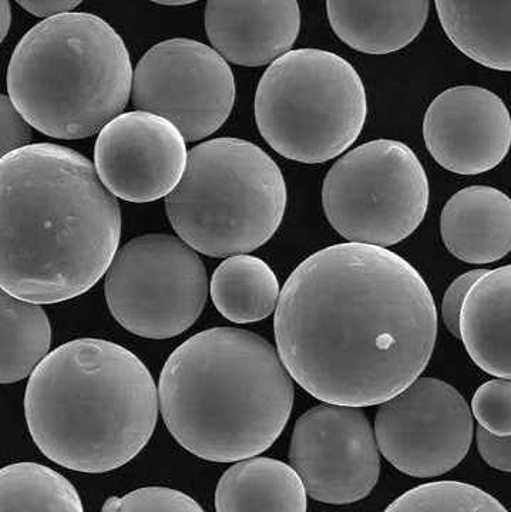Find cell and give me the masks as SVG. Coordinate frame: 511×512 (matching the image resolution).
Segmentation results:
<instances>
[{
  "instance_id": "obj_1",
  "label": "cell",
  "mask_w": 511,
  "mask_h": 512,
  "mask_svg": "<svg viewBox=\"0 0 511 512\" xmlns=\"http://www.w3.org/2000/svg\"><path fill=\"white\" fill-rule=\"evenodd\" d=\"M274 328L279 357L305 392L362 409L388 402L419 379L439 322L415 266L386 248L346 242L295 268Z\"/></svg>"
},
{
  "instance_id": "obj_2",
  "label": "cell",
  "mask_w": 511,
  "mask_h": 512,
  "mask_svg": "<svg viewBox=\"0 0 511 512\" xmlns=\"http://www.w3.org/2000/svg\"><path fill=\"white\" fill-rule=\"evenodd\" d=\"M2 291L20 301H70L107 274L119 252L120 204L89 158L57 144L2 157Z\"/></svg>"
},
{
  "instance_id": "obj_3",
  "label": "cell",
  "mask_w": 511,
  "mask_h": 512,
  "mask_svg": "<svg viewBox=\"0 0 511 512\" xmlns=\"http://www.w3.org/2000/svg\"><path fill=\"white\" fill-rule=\"evenodd\" d=\"M158 400L181 447L213 463H238L265 453L281 436L294 407V383L267 339L213 328L171 353Z\"/></svg>"
},
{
  "instance_id": "obj_4",
  "label": "cell",
  "mask_w": 511,
  "mask_h": 512,
  "mask_svg": "<svg viewBox=\"0 0 511 512\" xmlns=\"http://www.w3.org/2000/svg\"><path fill=\"white\" fill-rule=\"evenodd\" d=\"M25 416L36 446L57 466L107 473L149 444L158 417L156 382L124 346L72 340L30 376Z\"/></svg>"
},
{
  "instance_id": "obj_5",
  "label": "cell",
  "mask_w": 511,
  "mask_h": 512,
  "mask_svg": "<svg viewBox=\"0 0 511 512\" xmlns=\"http://www.w3.org/2000/svg\"><path fill=\"white\" fill-rule=\"evenodd\" d=\"M126 43L99 16L45 19L10 57L8 93L30 126L47 137L82 140L126 109L133 89Z\"/></svg>"
},
{
  "instance_id": "obj_6",
  "label": "cell",
  "mask_w": 511,
  "mask_h": 512,
  "mask_svg": "<svg viewBox=\"0 0 511 512\" xmlns=\"http://www.w3.org/2000/svg\"><path fill=\"white\" fill-rule=\"evenodd\" d=\"M287 184L262 148L234 137L188 151L186 173L166 198L171 227L211 258L248 255L267 244L284 220Z\"/></svg>"
},
{
  "instance_id": "obj_7",
  "label": "cell",
  "mask_w": 511,
  "mask_h": 512,
  "mask_svg": "<svg viewBox=\"0 0 511 512\" xmlns=\"http://www.w3.org/2000/svg\"><path fill=\"white\" fill-rule=\"evenodd\" d=\"M368 114L359 73L321 49L291 50L265 70L255 93V121L272 150L288 160L321 164L361 136Z\"/></svg>"
},
{
  "instance_id": "obj_8",
  "label": "cell",
  "mask_w": 511,
  "mask_h": 512,
  "mask_svg": "<svg viewBox=\"0 0 511 512\" xmlns=\"http://www.w3.org/2000/svg\"><path fill=\"white\" fill-rule=\"evenodd\" d=\"M428 175L412 148L369 141L339 158L325 175L326 220L354 244L388 248L409 238L429 207Z\"/></svg>"
},
{
  "instance_id": "obj_9",
  "label": "cell",
  "mask_w": 511,
  "mask_h": 512,
  "mask_svg": "<svg viewBox=\"0 0 511 512\" xmlns=\"http://www.w3.org/2000/svg\"><path fill=\"white\" fill-rule=\"evenodd\" d=\"M210 284L200 256L181 238L146 234L117 252L104 281L113 318L140 338L166 340L200 318Z\"/></svg>"
},
{
  "instance_id": "obj_10",
  "label": "cell",
  "mask_w": 511,
  "mask_h": 512,
  "mask_svg": "<svg viewBox=\"0 0 511 512\" xmlns=\"http://www.w3.org/2000/svg\"><path fill=\"white\" fill-rule=\"evenodd\" d=\"M235 94L233 70L220 53L197 40L176 37L141 57L131 100L136 109L171 121L194 143L220 130L234 109Z\"/></svg>"
},
{
  "instance_id": "obj_11",
  "label": "cell",
  "mask_w": 511,
  "mask_h": 512,
  "mask_svg": "<svg viewBox=\"0 0 511 512\" xmlns=\"http://www.w3.org/2000/svg\"><path fill=\"white\" fill-rule=\"evenodd\" d=\"M473 434V414L465 397L435 377H419L376 413L379 451L410 477L449 473L465 460Z\"/></svg>"
},
{
  "instance_id": "obj_12",
  "label": "cell",
  "mask_w": 511,
  "mask_h": 512,
  "mask_svg": "<svg viewBox=\"0 0 511 512\" xmlns=\"http://www.w3.org/2000/svg\"><path fill=\"white\" fill-rule=\"evenodd\" d=\"M289 460L307 493L324 504L358 503L381 476L378 441L358 407L318 404L295 423Z\"/></svg>"
},
{
  "instance_id": "obj_13",
  "label": "cell",
  "mask_w": 511,
  "mask_h": 512,
  "mask_svg": "<svg viewBox=\"0 0 511 512\" xmlns=\"http://www.w3.org/2000/svg\"><path fill=\"white\" fill-rule=\"evenodd\" d=\"M186 138L171 121L147 113L120 114L94 144V167L114 197L146 204L167 198L186 173Z\"/></svg>"
},
{
  "instance_id": "obj_14",
  "label": "cell",
  "mask_w": 511,
  "mask_h": 512,
  "mask_svg": "<svg viewBox=\"0 0 511 512\" xmlns=\"http://www.w3.org/2000/svg\"><path fill=\"white\" fill-rule=\"evenodd\" d=\"M423 138L430 156L450 173L484 174L509 154L510 111L484 87H450L429 104Z\"/></svg>"
},
{
  "instance_id": "obj_15",
  "label": "cell",
  "mask_w": 511,
  "mask_h": 512,
  "mask_svg": "<svg viewBox=\"0 0 511 512\" xmlns=\"http://www.w3.org/2000/svg\"><path fill=\"white\" fill-rule=\"evenodd\" d=\"M204 25L215 52L227 62L260 67L291 52L301 30V9L294 0H211L205 6Z\"/></svg>"
},
{
  "instance_id": "obj_16",
  "label": "cell",
  "mask_w": 511,
  "mask_h": 512,
  "mask_svg": "<svg viewBox=\"0 0 511 512\" xmlns=\"http://www.w3.org/2000/svg\"><path fill=\"white\" fill-rule=\"evenodd\" d=\"M443 244L467 264L500 261L511 251V198L487 185H472L449 198L440 215Z\"/></svg>"
},
{
  "instance_id": "obj_17",
  "label": "cell",
  "mask_w": 511,
  "mask_h": 512,
  "mask_svg": "<svg viewBox=\"0 0 511 512\" xmlns=\"http://www.w3.org/2000/svg\"><path fill=\"white\" fill-rule=\"evenodd\" d=\"M460 340L483 372L511 380V265L487 271L460 313Z\"/></svg>"
},
{
  "instance_id": "obj_18",
  "label": "cell",
  "mask_w": 511,
  "mask_h": 512,
  "mask_svg": "<svg viewBox=\"0 0 511 512\" xmlns=\"http://www.w3.org/2000/svg\"><path fill=\"white\" fill-rule=\"evenodd\" d=\"M430 2H326L331 28L346 45L366 55L405 49L428 22Z\"/></svg>"
},
{
  "instance_id": "obj_19",
  "label": "cell",
  "mask_w": 511,
  "mask_h": 512,
  "mask_svg": "<svg viewBox=\"0 0 511 512\" xmlns=\"http://www.w3.org/2000/svg\"><path fill=\"white\" fill-rule=\"evenodd\" d=\"M307 488L297 471L268 457L228 468L215 490L217 512H307Z\"/></svg>"
},
{
  "instance_id": "obj_20",
  "label": "cell",
  "mask_w": 511,
  "mask_h": 512,
  "mask_svg": "<svg viewBox=\"0 0 511 512\" xmlns=\"http://www.w3.org/2000/svg\"><path fill=\"white\" fill-rule=\"evenodd\" d=\"M446 36L463 53L489 69L511 72V2L435 3Z\"/></svg>"
},
{
  "instance_id": "obj_21",
  "label": "cell",
  "mask_w": 511,
  "mask_h": 512,
  "mask_svg": "<svg viewBox=\"0 0 511 512\" xmlns=\"http://www.w3.org/2000/svg\"><path fill=\"white\" fill-rule=\"evenodd\" d=\"M210 295L217 311L230 322H260L277 311L281 289L267 262L252 255H235L215 269Z\"/></svg>"
},
{
  "instance_id": "obj_22",
  "label": "cell",
  "mask_w": 511,
  "mask_h": 512,
  "mask_svg": "<svg viewBox=\"0 0 511 512\" xmlns=\"http://www.w3.org/2000/svg\"><path fill=\"white\" fill-rule=\"evenodd\" d=\"M2 372L0 382L12 384L32 376L49 356L52 326L42 306L0 295Z\"/></svg>"
},
{
  "instance_id": "obj_23",
  "label": "cell",
  "mask_w": 511,
  "mask_h": 512,
  "mask_svg": "<svg viewBox=\"0 0 511 512\" xmlns=\"http://www.w3.org/2000/svg\"><path fill=\"white\" fill-rule=\"evenodd\" d=\"M2 512H84L75 485L52 468L16 463L0 471Z\"/></svg>"
},
{
  "instance_id": "obj_24",
  "label": "cell",
  "mask_w": 511,
  "mask_h": 512,
  "mask_svg": "<svg viewBox=\"0 0 511 512\" xmlns=\"http://www.w3.org/2000/svg\"><path fill=\"white\" fill-rule=\"evenodd\" d=\"M385 512H509L493 495L460 481H436L400 495Z\"/></svg>"
},
{
  "instance_id": "obj_25",
  "label": "cell",
  "mask_w": 511,
  "mask_h": 512,
  "mask_svg": "<svg viewBox=\"0 0 511 512\" xmlns=\"http://www.w3.org/2000/svg\"><path fill=\"white\" fill-rule=\"evenodd\" d=\"M473 419L480 429L497 439L511 437V380L494 379L483 383L472 400Z\"/></svg>"
},
{
  "instance_id": "obj_26",
  "label": "cell",
  "mask_w": 511,
  "mask_h": 512,
  "mask_svg": "<svg viewBox=\"0 0 511 512\" xmlns=\"http://www.w3.org/2000/svg\"><path fill=\"white\" fill-rule=\"evenodd\" d=\"M103 512H205L190 495L167 487H143L124 497H113Z\"/></svg>"
},
{
  "instance_id": "obj_27",
  "label": "cell",
  "mask_w": 511,
  "mask_h": 512,
  "mask_svg": "<svg viewBox=\"0 0 511 512\" xmlns=\"http://www.w3.org/2000/svg\"><path fill=\"white\" fill-rule=\"evenodd\" d=\"M0 111H2L0 114V120H2L0 153H2V157H5L13 151L30 146L32 128L16 109L9 96H2L0 99Z\"/></svg>"
},
{
  "instance_id": "obj_28",
  "label": "cell",
  "mask_w": 511,
  "mask_h": 512,
  "mask_svg": "<svg viewBox=\"0 0 511 512\" xmlns=\"http://www.w3.org/2000/svg\"><path fill=\"white\" fill-rule=\"evenodd\" d=\"M486 272L487 269H473V271L460 275L447 288L445 296H443V323H445L447 330L457 339H460V313H462L467 293Z\"/></svg>"
},
{
  "instance_id": "obj_29",
  "label": "cell",
  "mask_w": 511,
  "mask_h": 512,
  "mask_svg": "<svg viewBox=\"0 0 511 512\" xmlns=\"http://www.w3.org/2000/svg\"><path fill=\"white\" fill-rule=\"evenodd\" d=\"M477 448L487 466L503 473H511V437L497 439L479 427Z\"/></svg>"
},
{
  "instance_id": "obj_30",
  "label": "cell",
  "mask_w": 511,
  "mask_h": 512,
  "mask_svg": "<svg viewBox=\"0 0 511 512\" xmlns=\"http://www.w3.org/2000/svg\"><path fill=\"white\" fill-rule=\"evenodd\" d=\"M18 5L28 10L30 15L50 19L72 13L73 10L79 8L80 2L77 0L75 2L72 0H19Z\"/></svg>"
},
{
  "instance_id": "obj_31",
  "label": "cell",
  "mask_w": 511,
  "mask_h": 512,
  "mask_svg": "<svg viewBox=\"0 0 511 512\" xmlns=\"http://www.w3.org/2000/svg\"><path fill=\"white\" fill-rule=\"evenodd\" d=\"M12 25V8L6 0L0 2V39L5 40Z\"/></svg>"
},
{
  "instance_id": "obj_32",
  "label": "cell",
  "mask_w": 511,
  "mask_h": 512,
  "mask_svg": "<svg viewBox=\"0 0 511 512\" xmlns=\"http://www.w3.org/2000/svg\"><path fill=\"white\" fill-rule=\"evenodd\" d=\"M160 5H167V6H183V5H190L191 2H158Z\"/></svg>"
}]
</instances>
